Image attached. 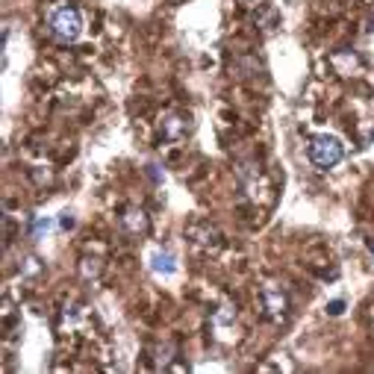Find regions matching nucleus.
<instances>
[{"instance_id": "nucleus-2", "label": "nucleus", "mask_w": 374, "mask_h": 374, "mask_svg": "<svg viewBox=\"0 0 374 374\" xmlns=\"http://www.w3.org/2000/svg\"><path fill=\"white\" fill-rule=\"evenodd\" d=\"M307 156L315 168H336L342 160H345V145L339 136H330V133H319L310 139L307 145Z\"/></svg>"}, {"instance_id": "nucleus-16", "label": "nucleus", "mask_w": 374, "mask_h": 374, "mask_svg": "<svg viewBox=\"0 0 374 374\" xmlns=\"http://www.w3.org/2000/svg\"><path fill=\"white\" fill-rule=\"evenodd\" d=\"M74 224H77L74 212H62V215H60V230H62V233H68V230H74Z\"/></svg>"}, {"instance_id": "nucleus-14", "label": "nucleus", "mask_w": 374, "mask_h": 374, "mask_svg": "<svg viewBox=\"0 0 374 374\" xmlns=\"http://www.w3.org/2000/svg\"><path fill=\"white\" fill-rule=\"evenodd\" d=\"M50 230V221L48 219H36V215H30V236L33 239H41Z\"/></svg>"}, {"instance_id": "nucleus-1", "label": "nucleus", "mask_w": 374, "mask_h": 374, "mask_svg": "<svg viewBox=\"0 0 374 374\" xmlns=\"http://www.w3.org/2000/svg\"><path fill=\"white\" fill-rule=\"evenodd\" d=\"M45 27L56 41L71 45V41L83 36V12L74 4H65V0L62 4H50L45 9Z\"/></svg>"}, {"instance_id": "nucleus-6", "label": "nucleus", "mask_w": 374, "mask_h": 374, "mask_svg": "<svg viewBox=\"0 0 374 374\" xmlns=\"http://www.w3.org/2000/svg\"><path fill=\"white\" fill-rule=\"evenodd\" d=\"M118 227L124 230L127 236H145L151 230V219H148V212L141 207H127L118 215Z\"/></svg>"}, {"instance_id": "nucleus-15", "label": "nucleus", "mask_w": 374, "mask_h": 374, "mask_svg": "<svg viewBox=\"0 0 374 374\" xmlns=\"http://www.w3.org/2000/svg\"><path fill=\"white\" fill-rule=\"evenodd\" d=\"M324 312L330 315V319H339V315L345 312V300H342V298H336V300H327V307H324Z\"/></svg>"}, {"instance_id": "nucleus-12", "label": "nucleus", "mask_w": 374, "mask_h": 374, "mask_svg": "<svg viewBox=\"0 0 374 374\" xmlns=\"http://www.w3.org/2000/svg\"><path fill=\"white\" fill-rule=\"evenodd\" d=\"M100 271H104V263L95 260V256H83V260H80V275L85 280H97Z\"/></svg>"}, {"instance_id": "nucleus-18", "label": "nucleus", "mask_w": 374, "mask_h": 374, "mask_svg": "<svg viewBox=\"0 0 374 374\" xmlns=\"http://www.w3.org/2000/svg\"><path fill=\"white\" fill-rule=\"evenodd\" d=\"M366 27H368V33H374V12L368 15V21H366Z\"/></svg>"}, {"instance_id": "nucleus-9", "label": "nucleus", "mask_w": 374, "mask_h": 374, "mask_svg": "<svg viewBox=\"0 0 374 374\" xmlns=\"http://www.w3.org/2000/svg\"><path fill=\"white\" fill-rule=\"evenodd\" d=\"M330 62H333L336 74H342V77H354V74H359V68H363L359 56H356L354 50H345V48L330 56Z\"/></svg>"}, {"instance_id": "nucleus-4", "label": "nucleus", "mask_w": 374, "mask_h": 374, "mask_svg": "<svg viewBox=\"0 0 374 374\" xmlns=\"http://www.w3.org/2000/svg\"><path fill=\"white\" fill-rule=\"evenodd\" d=\"M186 239H189L198 251H204V254H215L224 244L221 233H219V227L209 224L207 219H198L192 221L189 227H186Z\"/></svg>"}, {"instance_id": "nucleus-11", "label": "nucleus", "mask_w": 374, "mask_h": 374, "mask_svg": "<svg viewBox=\"0 0 374 374\" xmlns=\"http://www.w3.org/2000/svg\"><path fill=\"white\" fill-rule=\"evenodd\" d=\"M177 354V348H174V342H160V345H156V348H153V366L156 368H168L171 366V356H174Z\"/></svg>"}, {"instance_id": "nucleus-19", "label": "nucleus", "mask_w": 374, "mask_h": 374, "mask_svg": "<svg viewBox=\"0 0 374 374\" xmlns=\"http://www.w3.org/2000/svg\"><path fill=\"white\" fill-rule=\"evenodd\" d=\"M242 4H251V0H242Z\"/></svg>"}, {"instance_id": "nucleus-7", "label": "nucleus", "mask_w": 374, "mask_h": 374, "mask_svg": "<svg viewBox=\"0 0 374 374\" xmlns=\"http://www.w3.org/2000/svg\"><path fill=\"white\" fill-rule=\"evenodd\" d=\"M280 21H283V15H280V9L275 6V4H268V0H263V4H256V9H254V27L260 33H265V36H271L280 27Z\"/></svg>"}, {"instance_id": "nucleus-17", "label": "nucleus", "mask_w": 374, "mask_h": 374, "mask_svg": "<svg viewBox=\"0 0 374 374\" xmlns=\"http://www.w3.org/2000/svg\"><path fill=\"white\" fill-rule=\"evenodd\" d=\"M148 174H151V180L160 183V171H156V165H148Z\"/></svg>"}, {"instance_id": "nucleus-10", "label": "nucleus", "mask_w": 374, "mask_h": 374, "mask_svg": "<svg viewBox=\"0 0 374 374\" xmlns=\"http://www.w3.org/2000/svg\"><path fill=\"white\" fill-rule=\"evenodd\" d=\"M236 180H239V186L248 195H256L254 189H256V183L263 180V171H260V165H254V162H239V168H236Z\"/></svg>"}, {"instance_id": "nucleus-5", "label": "nucleus", "mask_w": 374, "mask_h": 374, "mask_svg": "<svg viewBox=\"0 0 374 374\" xmlns=\"http://www.w3.org/2000/svg\"><path fill=\"white\" fill-rule=\"evenodd\" d=\"M189 133H192V115L171 109V112H165L162 118H160V136L165 141H180V139H186Z\"/></svg>"}, {"instance_id": "nucleus-3", "label": "nucleus", "mask_w": 374, "mask_h": 374, "mask_svg": "<svg viewBox=\"0 0 374 374\" xmlns=\"http://www.w3.org/2000/svg\"><path fill=\"white\" fill-rule=\"evenodd\" d=\"M260 307L265 312V319L275 321V324H283L289 319V295L275 283H265L260 289Z\"/></svg>"}, {"instance_id": "nucleus-8", "label": "nucleus", "mask_w": 374, "mask_h": 374, "mask_svg": "<svg viewBox=\"0 0 374 374\" xmlns=\"http://www.w3.org/2000/svg\"><path fill=\"white\" fill-rule=\"evenodd\" d=\"M151 271L153 275H162V277H171L177 271V254L171 248H160L151 254Z\"/></svg>"}, {"instance_id": "nucleus-13", "label": "nucleus", "mask_w": 374, "mask_h": 374, "mask_svg": "<svg viewBox=\"0 0 374 374\" xmlns=\"http://www.w3.org/2000/svg\"><path fill=\"white\" fill-rule=\"evenodd\" d=\"M21 275L24 277H41L45 275V263H41L39 256H24L21 260Z\"/></svg>"}]
</instances>
